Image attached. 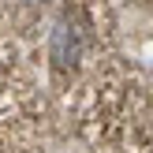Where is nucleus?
Returning a JSON list of instances; mask_svg holds the SVG:
<instances>
[{
  "label": "nucleus",
  "mask_w": 153,
  "mask_h": 153,
  "mask_svg": "<svg viewBox=\"0 0 153 153\" xmlns=\"http://www.w3.org/2000/svg\"><path fill=\"white\" fill-rule=\"evenodd\" d=\"M49 52H52V60H56V67H75V64H79V56H82V37H79V30H75L67 19L56 22L52 41H49Z\"/></svg>",
  "instance_id": "f257e3e1"
}]
</instances>
